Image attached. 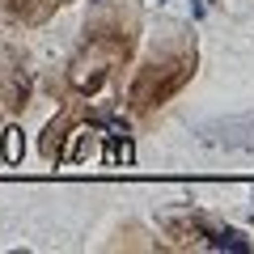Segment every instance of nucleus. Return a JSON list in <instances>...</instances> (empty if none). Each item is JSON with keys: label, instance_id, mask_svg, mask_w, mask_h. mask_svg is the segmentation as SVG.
<instances>
[{"label": "nucleus", "instance_id": "f257e3e1", "mask_svg": "<svg viewBox=\"0 0 254 254\" xmlns=\"http://www.w3.org/2000/svg\"><path fill=\"white\" fill-rule=\"evenodd\" d=\"M4 153H9V161H17V157H21V136H17V131H9V144H4Z\"/></svg>", "mask_w": 254, "mask_h": 254}]
</instances>
